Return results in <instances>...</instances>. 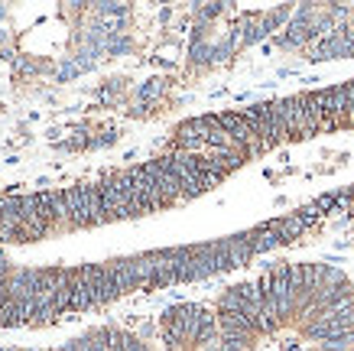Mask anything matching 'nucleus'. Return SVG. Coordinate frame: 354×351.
<instances>
[{
  "mask_svg": "<svg viewBox=\"0 0 354 351\" xmlns=\"http://www.w3.org/2000/svg\"><path fill=\"white\" fill-rule=\"evenodd\" d=\"M65 208H68V218H65V222L72 224V228H88V224H95L88 186H72V189H65Z\"/></svg>",
  "mask_w": 354,
  "mask_h": 351,
  "instance_id": "1",
  "label": "nucleus"
}]
</instances>
